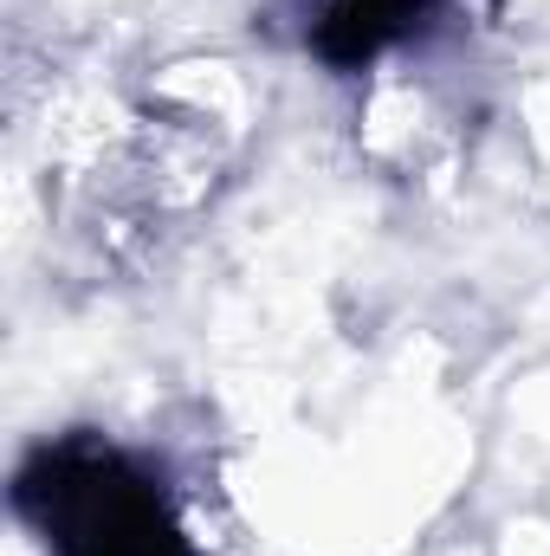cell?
<instances>
[{
  "label": "cell",
  "instance_id": "cell-1",
  "mask_svg": "<svg viewBox=\"0 0 550 556\" xmlns=\"http://www.w3.org/2000/svg\"><path fill=\"white\" fill-rule=\"evenodd\" d=\"M13 498L52 556H195L162 479L98 433L39 446Z\"/></svg>",
  "mask_w": 550,
  "mask_h": 556
},
{
  "label": "cell",
  "instance_id": "cell-2",
  "mask_svg": "<svg viewBox=\"0 0 550 556\" xmlns=\"http://www.w3.org/2000/svg\"><path fill=\"white\" fill-rule=\"evenodd\" d=\"M440 13H447V0H324L311 13V52L337 72H357V65L383 59L389 46L421 39Z\"/></svg>",
  "mask_w": 550,
  "mask_h": 556
}]
</instances>
